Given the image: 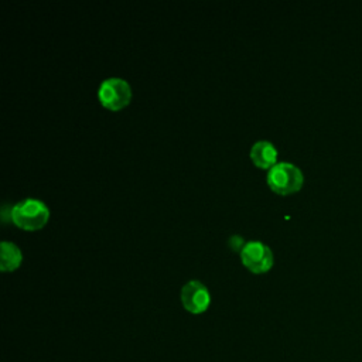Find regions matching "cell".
Masks as SVG:
<instances>
[{
	"label": "cell",
	"mask_w": 362,
	"mask_h": 362,
	"mask_svg": "<svg viewBox=\"0 0 362 362\" xmlns=\"http://www.w3.org/2000/svg\"><path fill=\"white\" fill-rule=\"evenodd\" d=\"M11 221L20 228L25 230H38L45 226L49 218V209L48 206L34 198L24 199L18 204H16L11 211Z\"/></svg>",
	"instance_id": "6da1fadb"
},
{
	"label": "cell",
	"mask_w": 362,
	"mask_h": 362,
	"mask_svg": "<svg viewBox=\"0 0 362 362\" xmlns=\"http://www.w3.org/2000/svg\"><path fill=\"white\" fill-rule=\"evenodd\" d=\"M304 181L301 170L291 163H277L267 173V184L280 195L297 192Z\"/></svg>",
	"instance_id": "7a4b0ae2"
},
{
	"label": "cell",
	"mask_w": 362,
	"mask_h": 362,
	"mask_svg": "<svg viewBox=\"0 0 362 362\" xmlns=\"http://www.w3.org/2000/svg\"><path fill=\"white\" fill-rule=\"evenodd\" d=\"M100 103L109 110H120L130 103L132 89L130 85L122 78L105 79L98 90Z\"/></svg>",
	"instance_id": "3957f363"
},
{
	"label": "cell",
	"mask_w": 362,
	"mask_h": 362,
	"mask_svg": "<svg viewBox=\"0 0 362 362\" xmlns=\"http://www.w3.org/2000/svg\"><path fill=\"white\" fill-rule=\"evenodd\" d=\"M240 257L243 264L252 272V273H266L273 266V253L272 249L257 240L247 242L242 252Z\"/></svg>",
	"instance_id": "277c9868"
},
{
	"label": "cell",
	"mask_w": 362,
	"mask_h": 362,
	"mask_svg": "<svg viewBox=\"0 0 362 362\" xmlns=\"http://www.w3.org/2000/svg\"><path fill=\"white\" fill-rule=\"evenodd\" d=\"M180 297L184 308L191 314H202L211 304L208 288L198 280L185 283V286L181 288Z\"/></svg>",
	"instance_id": "5b68a950"
},
{
	"label": "cell",
	"mask_w": 362,
	"mask_h": 362,
	"mask_svg": "<svg viewBox=\"0 0 362 362\" xmlns=\"http://www.w3.org/2000/svg\"><path fill=\"white\" fill-rule=\"evenodd\" d=\"M250 158L259 168H272L277 160V150L273 143L267 140L256 141L250 148Z\"/></svg>",
	"instance_id": "8992f818"
},
{
	"label": "cell",
	"mask_w": 362,
	"mask_h": 362,
	"mask_svg": "<svg viewBox=\"0 0 362 362\" xmlns=\"http://www.w3.org/2000/svg\"><path fill=\"white\" fill-rule=\"evenodd\" d=\"M0 270L1 272H13L16 270L23 260L21 250L17 245L11 242H1L0 245Z\"/></svg>",
	"instance_id": "52a82bcc"
}]
</instances>
